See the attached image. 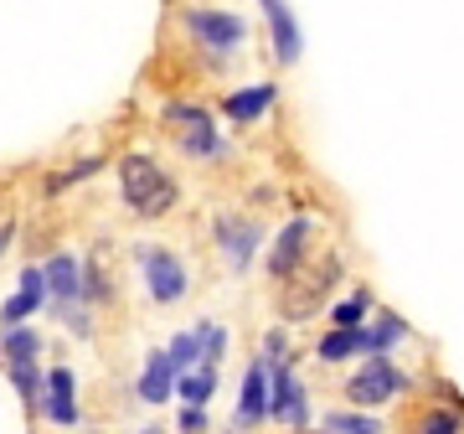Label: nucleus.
Listing matches in <instances>:
<instances>
[{"mask_svg": "<svg viewBox=\"0 0 464 434\" xmlns=\"http://www.w3.org/2000/svg\"><path fill=\"white\" fill-rule=\"evenodd\" d=\"M119 192H124V202H130L140 217H160L170 202H176V182H170L150 155H124V166H119Z\"/></svg>", "mask_w": 464, "mask_h": 434, "instance_id": "1", "label": "nucleus"}, {"mask_svg": "<svg viewBox=\"0 0 464 434\" xmlns=\"http://www.w3.org/2000/svg\"><path fill=\"white\" fill-rule=\"evenodd\" d=\"M402 388H408V378H402L387 357H372V362L346 383V399L351 403H387V399H398Z\"/></svg>", "mask_w": 464, "mask_h": 434, "instance_id": "2", "label": "nucleus"}, {"mask_svg": "<svg viewBox=\"0 0 464 434\" xmlns=\"http://www.w3.org/2000/svg\"><path fill=\"white\" fill-rule=\"evenodd\" d=\"M140 264H145V284L160 305H176L186 295V264L166 249H140Z\"/></svg>", "mask_w": 464, "mask_h": 434, "instance_id": "3", "label": "nucleus"}, {"mask_svg": "<svg viewBox=\"0 0 464 434\" xmlns=\"http://www.w3.org/2000/svg\"><path fill=\"white\" fill-rule=\"evenodd\" d=\"M186 32L197 42H207L212 52H232V47H243L248 26L237 16H227V11H186Z\"/></svg>", "mask_w": 464, "mask_h": 434, "instance_id": "4", "label": "nucleus"}, {"mask_svg": "<svg viewBox=\"0 0 464 434\" xmlns=\"http://www.w3.org/2000/svg\"><path fill=\"white\" fill-rule=\"evenodd\" d=\"M166 124H176V130H181L186 155H217V151H222V140H217L212 114H207V109H191V104H170V109H166Z\"/></svg>", "mask_w": 464, "mask_h": 434, "instance_id": "5", "label": "nucleus"}, {"mask_svg": "<svg viewBox=\"0 0 464 434\" xmlns=\"http://www.w3.org/2000/svg\"><path fill=\"white\" fill-rule=\"evenodd\" d=\"M52 295V284H47V269H21V290L11 295V301L0 305V331H16L26 316H36L42 311V301Z\"/></svg>", "mask_w": 464, "mask_h": 434, "instance_id": "6", "label": "nucleus"}, {"mask_svg": "<svg viewBox=\"0 0 464 434\" xmlns=\"http://www.w3.org/2000/svg\"><path fill=\"white\" fill-rule=\"evenodd\" d=\"M268 414L284 419L289 429H304V424H310V409H304V383L289 372V362H279V368H274V409H268Z\"/></svg>", "mask_w": 464, "mask_h": 434, "instance_id": "7", "label": "nucleus"}, {"mask_svg": "<svg viewBox=\"0 0 464 434\" xmlns=\"http://www.w3.org/2000/svg\"><path fill=\"white\" fill-rule=\"evenodd\" d=\"M274 378H268L264 362H248V372H243V388H237V424H258V419H268V409H274Z\"/></svg>", "mask_w": 464, "mask_h": 434, "instance_id": "8", "label": "nucleus"}, {"mask_svg": "<svg viewBox=\"0 0 464 434\" xmlns=\"http://www.w3.org/2000/svg\"><path fill=\"white\" fill-rule=\"evenodd\" d=\"M47 284H52V295H57V305H78L83 290H88V274L78 269L72 253H52L47 259Z\"/></svg>", "mask_w": 464, "mask_h": 434, "instance_id": "9", "label": "nucleus"}, {"mask_svg": "<svg viewBox=\"0 0 464 434\" xmlns=\"http://www.w3.org/2000/svg\"><path fill=\"white\" fill-rule=\"evenodd\" d=\"M258 5H264L268 32H274V57H279L284 67L299 63V26H295V16H289V5H284V0H258Z\"/></svg>", "mask_w": 464, "mask_h": 434, "instance_id": "10", "label": "nucleus"}, {"mask_svg": "<svg viewBox=\"0 0 464 434\" xmlns=\"http://www.w3.org/2000/svg\"><path fill=\"white\" fill-rule=\"evenodd\" d=\"M181 383V378H176V368H170V357L160 347L150 351L145 357V378H140V399L145 403H166L170 399V388Z\"/></svg>", "mask_w": 464, "mask_h": 434, "instance_id": "11", "label": "nucleus"}, {"mask_svg": "<svg viewBox=\"0 0 464 434\" xmlns=\"http://www.w3.org/2000/svg\"><path fill=\"white\" fill-rule=\"evenodd\" d=\"M47 419L52 424H78V403H72V372L52 368L47 372Z\"/></svg>", "mask_w": 464, "mask_h": 434, "instance_id": "12", "label": "nucleus"}, {"mask_svg": "<svg viewBox=\"0 0 464 434\" xmlns=\"http://www.w3.org/2000/svg\"><path fill=\"white\" fill-rule=\"evenodd\" d=\"M217 233H222V249H227L232 269H243L253 259V249H258V228L253 222H237V217H222L217 222Z\"/></svg>", "mask_w": 464, "mask_h": 434, "instance_id": "13", "label": "nucleus"}, {"mask_svg": "<svg viewBox=\"0 0 464 434\" xmlns=\"http://www.w3.org/2000/svg\"><path fill=\"white\" fill-rule=\"evenodd\" d=\"M402 336H408V326H402L398 316H377V326H362V351L382 357L387 347H398Z\"/></svg>", "mask_w": 464, "mask_h": 434, "instance_id": "14", "label": "nucleus"}, {"mask_svg": "<svg viewBox=\"0 0 464 434\" xmlns=\"http://www.w3.org/2000/svg\"><path fill=\"white\" fill-rule=\"evenodd\" d=\"M304 233H310V222L304 217H295L289 228L279 233V249H274V274H289V269L299 264V249H304Z\"/></svg>", "mask_w": 464, "mask_h": 434, "instance_id": "15", "label": "nucleus"}, {"mask_svg": "<svg viewBox=\"0 0 464 434\" xmlns=\"http://www.w3.org/2000/svg\"><path fill=\"white\" fill-rule=\"evenodd\" d=\"M176 388H181L186 409H201V403H212V393H217V368H212V362H201V368L186 372Z\"/></svg>", "mask_w": 464, "mask_h": 434, "instance_id": "16", "label": "nucleus"}, {"mask_svg": "<svg viewBox=\"0 0 464 434\" xmlns=\"http://www.w3.org/2000/svg\"><path fill=\"white\" fill-rule=\"evenodd\" d=\"M268 104H274V88H268V84H258V88H248V94H232V99H227V114L248 124V119H258V114H264Z\"/></svg>", "mask_w": 464, "mask_h": 434, "instance_id": "17", "label": "nucleus"}, {"mask_svg": "<svg viewBox=\"0 0 464 434\" xmlns=\"http://www.w3.org/2000/svg\"><path fill=\"white\" fill-rule=\"evenodd\" d=\"M11 383H16L21 403L36 414L42 409V372H36V362H11Z\"/></svg>", "mask_w": 464, "mask_h": 434, "instance_id": "18", "label": "nucleus"}, {"mask_svg": "<svg viewBox=\"0 0 464 434\" xmlns=\"http://www.w3.org/2000/svg\"><path fill=\"white\" fill-rule=\"evenodd\" d=\"M320 429L325 434H387L372 414H325L320 419Z\"/></svg>", "mask_w": 464, "mask_h": 434, "instance_id": "19", "label": "nucleus"}, {"mask_svg": "<svg viewBox=\"0 0 464 434\" xmlns=\"http://www.w3.org/2000/svg\"><path fill=\"white\" fill-rule=\"evenodd\" d=\"M0 347H5V357H11V362H36V357H42V336L36 331H5L0 336Z\"/></svg>", "mask_w": 464, "mask_h": 434, "instance_id": "20", "label": "nucleus"}, {"mask_svg": "<svg viewBox=\"0 0 464 434\" xmlns=\"http://www.w3.org/2000/svg\"><path fill=\"white\" fill-rule=\"evenodd\" d=\"M356 351H362V331H341V326H335V331L320 341V357H325V362H346Z\"/></svg>", "mask_w": 464, "mask_h": 434, "instance_id": "21", "label": "nucleus"}, {"mask_svg": "<svg viewBox=\"0 0 464 434\" xmlns=\"http://www.w3.org/2000/svg\"><path fill=\"white\" fill-rule=\"evenodd\" d=\"M362 316H366V295H351V301H341L331 311V321L341 331H362Z\"/></svg>", "mask_w": 464, "mask_h": 434, "instance_id": "22", "label": "nucleus"}, {"mask_svg": "<svg viewBox=\"0 0 464 434\" xmlns=\"http://www.w3.org/2000/svg\"><path fill=\"white\" fill-rule=\"evenodd\" d=\"M418 434H459V419L454 414H429L418 424Z\"/></svg>", "mask_w": 464, "mask_h": 434, "instance_id": "23", "label": "nucleus"}, {"mask_svg": "<svg viewBox=\"0 0 464 434\" xmlns=\"http://www.w3.org/2000/svg\"><path fill=\"white\" fill-rule=\"evenodd\" d=\"M181 429H186V434H201V429H207V414H201V409H186V414H181Z\"/></svg>", "mask_w": 464, "mask_h": 434, "instance_id": "24", "label": "nucleus"}, {"mask_svg": "<svg viewBox=\"0 0 464 434\" xmlns=\"http://www.w3.org/2000/svg\"><path fill=\"white\" fill-rule=\"evenodd\" d=\"M264 351H268V362H279V357H284V331H268Z\"/></svg>", "mask_w": 464, "mask_h": 434, "instance_id": "25", "label": "nucleus"}, {"mask_svg": "<svg viewBox=\"0 0 464 434\" xmlns=\"http://www.w3.org/2000/svg\"><path fill=\"white\" fill-rule=\"evenodd\" d=\"M11 233H16V228H11V222H0V253L11 249Z\"/></svg>", "mask_w": 464, "mask_h": 434, "instance_id": "26", "label": "nucleus"}, {"mask_svg": "<svg viewBox=\"0 0 464 434\" xmlns=\"http://www.w3.org/2000/svg\"><path fill=\"white\" fill-rule=\"evenodd\" d=\"M140 434H166V429H140Z\"/></svg>", "mask_w": 464, "mask_h": 434, "instance_id": "27", "label": "nucleus"}]
</instances>
